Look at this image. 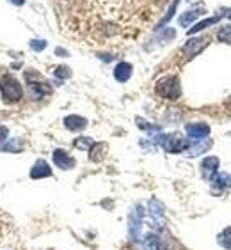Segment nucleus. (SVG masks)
I'll use <instances>...</instances> for the list:
<instances>
[{
	"label": "nucleus",
	"mask_w": 231,
	"mask_h": 250,
	"mask_svg": "<svg viewBox=\"0 0 231 250\" xmlns=\"http://www.w3.org/2000/svg\"><path fill=\"white\" fill-rule=\"evenodd\" d=\"M55 77H57V78H69V77H71V71H69V68H66V66H59V68L55 69Z\"/></svg>",
	"instance_id": "nucleus-24"
},
{
	"label": "nucleus",
	"mask_w": 231,
	"mask_h": 250,
	"mask_svg": "<svg viewBox=\"0 0 231 250\" xmlns=\"http://www.w3.org/2000/svg\"><path fill=\"white\" fill-rule=\"evenodd\" d=\"M30 48L36 50V52H41V50L46 48V41H43V39H34V41H30Z\"/></svg>",
	"instance_id": "nucleus-25"
},
{
	"label": "nucleus",
	"mask_w": 231,
	"mask_h": 250,
	"mask_svg": "<svg viewBox=\"0 0 231 250\" xmlns=\"http://www.w3.org/2000/svg\"><path fill=\"white\" fill-rule=\"evenodd\" d=\"M158 142H160V146L168 153H182V151H187L189 147H190V140L182 138L180 135H174V133L162 135V137L158 138Z\"/></svg>",
	"instance_id": "nucleus-3"
},
{
	"label": "nucleus",
	"mask_w": 231,
	"mask_h": 250,
	"mask_svg": "<svg viewBox=\"0 0 231 250\" xmlns=\"http://www.w3.org/2000/svg\"><path fill=\"white\" fill-rule=\"evenodd\" d=\"M64 126L71 130V132H80V130H84L87 126V121L84 117H80V115H68L64 119Z\"/></svg>",
	"instance_id": "nucleus-12"
},
{
	"label": "nucleus",
	"mask_w": 231,
	"mask_h": 250,
	"mask_svg": "<svg viewBox=\"0 0 231 250\" xmlns=\"http://www.w3.org/2000/svg\"><path fill=\"white\" fill-rule=\"evenodd\" d=\"M217 21H219V16H213V18H208V20H203V21H199V23L194 25L192 29H189L187 34H189V36L196 34V32H199V30H203V29H207V27H210V25L217 23Z\"/></svg>",
	"instance_id": "nucleus-18"
},
{
	"label": "nucleus",
	"mask_w": 231,
	"mask_h": 250,
	"mask_svg": "<svg viewBox=\"0 0 231 250\" xmlns=\"http://www.w3.org/2000/svg\"><path fill=\"white\" fill-rule=\"evenodd\" d=\"M94 146V140L89 137H80L75 140V147H79V149H91Z\"/></svg>",
	"instance_id": "nucleus-22"
},
{
	"label": "nucleus",
	"mask_w": 231,
	"mask_h": 250,
	"mask_svg": "<svg viewBox=\"0 0 231 250\" xmlns=\"http://www.w3.org/2000/svg\"><path fill=\"white\" fill-rule=\"evenodd\" d=\"M54 163L63 171H69L75 167V158H71L66 151L63 149H55L54 151Z\"/></svg>",
	"instance_id": "nucleus-6"
},
{
	"label": "nucleus",
	"mask_w": 231,
	"mask_h": 250,
	"mask_svg": "<svg viewBox=\"0 0 231 250\" xmlns=\"http://www.w3.org/2000/svg\"><path fill=\"white\" fill-rule=\"evenodd\" d=\"M5 137H7V128L0 126V142H2V140H5Z\"/></svg>",
	"instance_id": "nucleus-26"
},
{
	"label": "nucleus",
	"mask_w": 231,
	"mask_h": 250,
	"mask_svg": "<svg viewBox=\"0 0 231 250\" xmlns=\"http://www.w3.org/2000/svg\"><path fill=\"white\" fill-rule=\"evenodd\" d=\"M219 245H222L224 249H231V227H226L219 234Z\"/></svg>",
	"instance_id": "nucleus-20"
},
{
	"label": "nucleus",
	"mask_w": 231,
	"mask_h": 250,
	"mask_svg": "<svg viewBox=\"0 0 231 250\" xmlns=\"http://www.w3.org/2000/svg\"><path fill=\"white\" fill-rule=\"evenodd\" d=\"M211 147V142L210 140H205V142H201V144H194V146H190L187 149V156H197V154H201V153H207L208 149Z\"/></svg>",
	"instance_id": "nucleus-16"
},
{
	"label": "nucleus",
	"mask_w": 231,
	"mask_h": 250,
	"mask_svg": "<svg viewBox=\"0 0 231 250\" xmlns=\"http://www.w3.org/2000/svg\"><path fill=\"white\" fill-rule=\"evenodd\" d=\"M141 250H160V241H158L157 236H146L143 241H141Z\"/></svg>",
	"instance_id": "nucleus-17"
},
{
	"label": "nucleus",
	"mask_w": 231,
	"mask_h": 250,
	"mask_svg": "<svg viewBox=\"0 0 231 250\" xmlns=\"http://www.w3.org/2000/svg\"><path fill=\"white\" fill-rule=\"evenodd\" d=\"M29 89L30 96L34 99H41L43 96L50 94V85H46L44 82H32V80H29Z\"/></svg>",
	"instance_id": "nucleus-9"
},
{
	"label": "nucleus",
	"mask_w": 231,
	"mask_h": 250,
	"mask_svg": "<svg viewBox=\"0 0 231 250\" xmlns=\"http://www.w3.org/2000/svg\"><path fill=\"white\" fill-rule=\"evenodd\" d=\"M217 38H219L221 41H224V43L231 44V25H224V27H221L219 32H217Z\"/></svg>",
	"instance_id": "nucleus-21"
},
{
	"label": "nucleus",
	"mask_w": 231,
	"mask_h": 250,
	"mask_svg": "<svg viewBox=\"0 0 231 250\" xmlns=\"http://www.w3.org/2000/svg\"><path fill=\"white\" fill-rule=\"evenodd\" d=\"M185 132H187V135L190 138L199 140V138H205L210 135V126H208V124H203V123L187 124V126H185Z\"/></svg>",
	"instance_id": "nucleus-7"
},
{
	"label": "nucleus",
	"mask_w": 231,
	"mask_h": 250,
	"mask_svg": "<svg viewBox=\"0 0 231 250\" xmlns=\"http://www.w3.org/2000/svg\"><path fill=\"white\" fill-rule=\"evenodd\" d=\"M141 227H143V208L137 206L130 213V238L133 241H141Z\"/></svg>",
	"instance_id": "nucleus-4"
},
{
	"label": "nucleus",
	"mask_w": 231,
	"mask_h": 250,
	"mask_svg": "<svg viewBox=\"0 0 231 250\" xmlns=\"http://www.w3.org/2000/svg\"><path fill=\"white\" fill-rule=\"evenodd\" d=\"M201 169H203V174H205V177H208V179H210L211 176H215V174H217V169H219V158H217V156H207L205 160H203Z\"/></svg>",
	"instance_id": "nucleus-10"
},
{
	"label": "nucleus",
	"mask_w": 231,
	"mask_h": 250,
	"mask_svg": "<svg viewBox=\"0 0 231 250\" xmlns=\"http://www.w3.org/2000/svg\"><path fill=\"white\" fill-rule=\"evenodd\" d=\"M222 16H228V18H231V9H224V13H222Z\"/></svg>",
	"instance_id": "nucleus-28"
},
{
	"label": "nucleus",
	"mask_w": 231,
	"mask_h": 250,
	"mask_svg": "<svg viewBox=\"0 0 231 250\" xmlns=\"http://www.w3.org/2000/svg\"><path fill=\"white\" fill-rule=\"evenodd\" d=\"M105 151H107V146L104 142L94 144L91 149H89V160L91 162H102L105 158Z\"/></svg>",
	"instance_id": "nucleus-14"
},
{
	"label": "nucleus",
	"mask_w": 231,
	"mask_h": 250,
	"mask_svg": "<svg viewBox=\"0 0 231 250\" xmlns=\"http://www.w3.org/2000/svg\"><path fill=\"white\" fill-rule=\"evenodd\" d=\"M0 93H2V99L5 103H16L23 96V89L13 75H4L0 78Z\"/></svg>",
	"instance_id": "nucleus-1"
},
{
	"label": "nucleus",
	"mask_w": 231,
	"mask_h": 250,
	"mask_svg": "<svg viewBox=\"0 0 231 250\" xmlns=\"http://www.w3.org/2000/svg\"><path fill=\"white\" fill-rule=\"evenodd\" d=\"M132 77V66L128 62H119L114 69V78L118 82H128Z\"/></svg>",
	"instance_id": "nucleus-11"
},
{
	"label": "nucleus",
	"mask_w": 231,
	"mask_h": 250,
	"mask_svg": "<svg viewBox=\"0 0 231 250\" xmlns=\"http://www.w3.org/2000/svg\"><path fill=\"white\" fill-rule=\"evenodd\" d=\"M201 15V9H194V11H187L185 15L180 16V23L183 25V27H189V25L192 23V21L196 20L197 16Z\"/></svg>",
	"instance_id": "nucleus-19"
},
{
	"label": "nucleus",
	"mask_w": 231,
	"mask_h": 250,
	"mask_svg": "<svg viewBox=\"0 0 231 250\" xmlns=\"http://www.w3.org/2000/svg\"><path fill=\"white\" fill-rule=\"evenodd\" d=\"M155 93L160 96V98L166 99H178L180 94H182V87H180V78L178 77H166V78L158 80L157 87H155Z\"/></svg>",
	"instance_id": "nucleus-2"
},
{
	"label": "nucleus",
	"mask_w": 231,
	"mask_h": 250,
	"mask_svg": "<svg viewBox=\"0 0 231 250\" xmlns=\"http://www.w3.org/2000/svg\"><path fill=\"white\" fill-rule=\"evenodd\" d=\"M149 215L155 222H157V226L160 227V224L164 222V206L157 199H151L149 201Z\"/></svg>",
	"instance_id": "nucleus-13"
},
{
	"label": "nucleus",
	"mask_w": 231,
	"mask_h": 250,
	"mask_svg": "<svg viewBox=\"0 0 231 250\" xmlns=\"http://www.w3.org/2000/svg\"><path fill=\"white\" fill-rule=\"evenodd\" d=\"M2 149H4V151H20V149H21L20 138H13V140H11V144H5Z\"/></svg>",
	"instance_id": "nucleus-23"
},
{
	"label": "nucleus",
	"mask_w": 231,
	"mask_h": 250,
	"mask_svg": "<svg viewBox=\"0 0 231 250\" xmlns=\"http://www.w3.org/2000/svg\"><path fill=\"white\" fill-rule=\"evenodd\" d=\"M210 183H213L215 187H221V188H231V176L226 174V172H217L215 176L210 177Z\"/></svg>",
	"instance_id": "nucleus-15"
},
{
	"label": "nucleus",
	"mask_w": 231,
	"mask_h": 250,
	"mask_svg": "<svg viewBox=\"0 0 231 250\" xmlns=\"http://www.w3.org/2000/svg\"><path fill=\"white\" fill-rule=\"evenodd\" d=\"M207 44H208L207 38H194V39L187 41V44L183 46L182 52L187 57H194V55H197L199 52H203V50L207 48Z\"/></svg>",
	"instance_id": "nucleus-5"
},
{
	"label": "nucleus",
	"mask_w": 231,
	"mask_h": 250,
	"mask_svg": "<svg viewBox=\"0 0 231 250\" xmlns=\"http://www.w3.org/2000/svg\"><path fill=\"white\" fill-rule=\"evenodd\" d=\"M52 176V169L50 165L44 160H38L32 167V171H30V177L32 179H41V177H48Z\"/></svg>",
	"instance_id": "nucleus-8"
},
{
	"label": "nucleus",
	"mask_w": 231,
	"mask_h": 250,
	"mask_svg": "<svg viewBox=\"0 0 231 250\" xmlns=\"http://www.w3.org/2000/svg\"><path fill=\"white\" fill-rule=\"evenodd\" d=\"M11 2H13V4H16V5H21V4H23V0H11Z\"/></svg>",
	"instance_id": "nucleus-29"
},
{
	"label": "nucleus",
	"mask_w": 231,
	"mask_h": 250,
	"mask_svg": "<svg viewBox=\"0 0 231 250\" xmlns=\"http://www.w3.org/2000/svg\"><path fill=\"white\" fill-rule=\"evenodd\" d=\"M55 54L61 55V57H64V55H68V54H66V52H64L63 48H57V50H55Z\"/></svg>",
	"instance_id": "nucleus-27"
}]
</instances>
